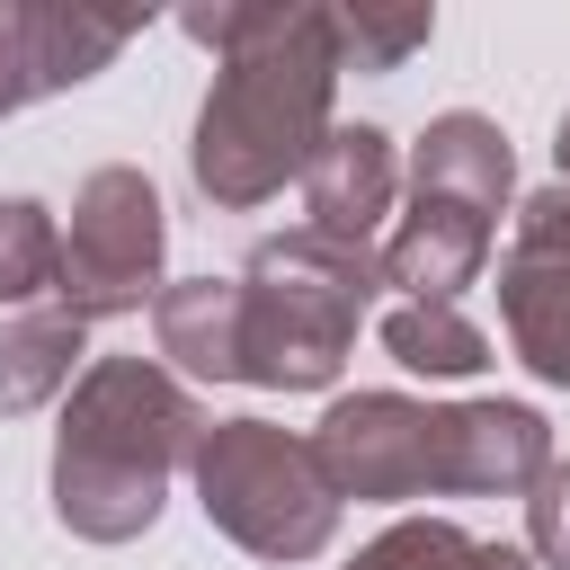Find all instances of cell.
Listing matches in <instances>:
<instances>
[{"instance_id":"obj_16","label":"cell","mask_w":570,"mask_h":570,"mask_svg":"<svg viewBox=\"0 0 570 570\" xmlns=\"http://www.w3.org/2000/svg\"><path fill=\"white\" fill-rule=\"evenodd\" d=\"M330 36H338V71H401L428 36H436V9H330Z\"/></svg>"},{"instance_id":"obj_9","label":"cell","mask_w":570,"mask_h":570,"mask_svg":"<svg viewBox=\"0 0 570 570\" xmlns=\"http://www.w3.org/2000/svg\"><path fill=\"white\" fill-rule=\"evenodd\" d=\"M490 240H499V214L454 196H410L383 232V285H401V303H454L490 267Z\"/></svg>"},{"instance_id":"obj_4","label":"cell","mask_w":570,"mask_h":570,"mask_svg":"<svg viewBox=\"0 0 570 570\" xmlns=\"http://www.w3.org/2000/svg\"><path fill=\"white\" fill-rule=\"evenodd\" d=\"M374 294H383V249H356L303 223L267 232L240 267V383L330 392Z\"/></svg>"},{"instance_id":"obj_11","label":"cell","mask_w":570,"mask_h":570,"mask_svg":"<svg viewBox=\"0 0 570 570\" xmlns=\"http://www.w3.org/2000/svg\"><path fill=\"white\" fill-rule=\"evenodd\" d=\"M499 321L534 383L570 392V258L561 249H508L499 258Z\"/></svg>"},{"instance_id":"obj_10","label":"cell","mask_w":570,"mask_h":570,"mask_svg":"<svg viewBox=\"0 0 570 570\" xmlns=\"http://www.w3.org/2000/svg\"><path fill=\"white\" fill-rule=\"evenodd\" d=\"M401 187H410V196H454V205L508 214V196H517V151H508V134H499L481 107H445V116H428V134L410 142Z\"/></svg>"},{"instance_id":"obj_1","label":"cell","mask_w":570,"mask_h":570,"mask_svg":"<svg viewBox=\"0 0 570 570\" xmlns=\"http://www.w3.org/2000/svg\"><path fill=\"white\" fill-rule=\"evenodd\" d=\"M178 36L214 53V89L187 134V178L205 205L249 214L285 196L330 142V98H338V36L330 9L312 0H214L178 9Z\"/></svg>"},{"instance_id":"obj_6","label":"cell","mask_w":570,"mask_h":570,"mask_svg":"<svg viewBox=\"0 0 570 570\" xmlns=\"http://www.w3.org/2000/svg\"><path fill=\"white\" fill-rule=\"evenodd\" d=\"M160 258H169V214L160 187L134 160H107L71 187V223H62V285L53 303L71 321H125L142 303H160Z\"/></svg>"},{"instance_id":"obj_19","label":"cell","mask_w":570,"mask_h":570,"mask_svg":"<svg viewBox=\"0 0 570 570\" xmlns=\"http://www.w3.org/2000/svg\"><path fill=\"white\" fill-rule=\"evenodd\" d=\"M508 249H561V258H570V178L534 187V196L508 214Z\"/></svg>"},{"instance_id":"obj_15","label":"cell","mask_w":570,"mask_h":570,"mask_svg":"<svg viewBox=\"0 0 570 570\" xmlns=\"http://www.w3.org/2000/svg\"><path fill=\"white\" fill-rule=\"evenodd\" d=\"M62 285V223L45 196H0V303H36Z\"/></svg>"},{"instance_id":"obj_14","label":"cell","mask_w":570,"mask_h":570,"mask_svg":"<svg viewBox=\"0 0 570 570\" xmlns=\"http://www.w3.org/2000/svg\"><path fill=\"white\" fill-rule=\"evenodd\" d=\"M383 356L428 374V383H463L490 365V330L463 303H392L383 312Z\"/></svg>"},{"instance_id":"obj_3","label":"cell","mask_w":570,"mask_h":570,"mask_svg":"<svg viewBox=\"0 0 570 570\" xmlns=\"http://www.w3.org/2000/svg\"><path fill=\"white\" fill-rule=\"evenodd\" d=\"M321 472L338 499H481L534 490L552 472V428L525 401H410V392H347L312 428Z\"/></svg>"},{"instance_id":"obj_7","label":"cell","mask_w":570,"mask_h":570,"mask_svg":"<svg viewBox=\"0 0 570 570\" xmlns=\"http://www.w3.org/2000/svg\"><path fill=\"white\" fill-rule=\"evenodd\" d=\"M142 36L134 9H62V0H0V116L98 80Z\"/></svg>"},{"instance_id":"obj_12","label":"cell","mask_w":570,"mask_h":570,"mask_svg":"<svg viewBox=\"0 0 570 570\" xmlns=\"http://www.w3.org/2000/svg\"><path fill=\"white\" fill-rule=\"evenodd\" d=\"M151 338L196 383H240V276H178L151 303Z\"/></svg>"},{"instance_id":"obj_18","label":"cell","mask_w":570,"mask_h":570,"mask_svg":"<svg viewBox=\"0 0 570 570\" xmlns=\"http://www.w3.org/2000/svg\"><path fill=\"white\" fill-rule=\"evenodd\" d=\"M525 552L543 570H570V463H552L534 490H525Z\"/></svg>"},{"instance_id":"obj_2","label":"cell","mask_w":570,"mask_h":570,"mask_svg":"<svg viewBox=\"0 0 570 570\" xmlns=\"http://www.w3.org/2000/svg\"><path fill=\"white\" fill-rule=\"evenodd\" d=\"M205 410L196 392L151 365V356H98L71 401H62V428H53V525L80 534V543H134L160 525L169 508V481L196 463L205 445Z\"/></svg>"},{"instance_id":"obj_8","label":"cell","mask_w":570,"mask_h":570,"mask_svg":"<svg viewBox=\"0 0 570 570\" xmlns=\"http://www.w3.org/2000/svg\"><path fill=\"white\" fill-rule=\"evenodd\" d=\"M401 142L383 125H330L321 160L303 169V232H330V240H356L374 249V232L392 223L401 205Z\"/></svg>"},{"instance_id":"obj_13","label":"cell","mask_w":570,"mask_h":570,"mask_svg":"<svg viewBox=\"0 0 570 570\" xmlns=\"http://www.w3.org/2000/svg\"><path fill=\"white\" fill-rule=\"evenodd\" d=\"M80 356H89V321H71L62 303L53 312H18L0 330V419H27L45 401H62L89 374Z\"/></svg>"},{"instance_id":"obj_5","label":"cell","mask_w":570,"mask_h":570,"mask_svg":"<svg viewBox=\"0 0 570 570\" xmlns=\"http://www.w3.org/2000/svg\"><path fill=\"white\" fill-rule=\"evenodd\" d=\"M187 472L205 525L258 561H321L338 534V481L321 472V445L276 419H214Z\"/></svg>"},{"instance_id":"obj_21","label":"cell","mask_w":570,"mask_h":570,"mask_svg":"<svg viewBox=\"0 0 570 570\" xmlns=\"http://www.w3.org/2000/svg\"><path fill=\"white\" fill-rule=\"evenodd\" d=\"M552 160H561V178H570V107H561V125H552Z\"/></svg>"},{"instance_id":"obj_17","label":"cell","mask_w":570,"mask_h":570,"mask_svg":"<svg viewBox=\"0 0 570 570\" xmlns=\"http://www.w3.org/2000/svg\"><path fill=\"white\" fill-rule=\"evenodd\" d=\"M472 561V534L454 517H392L347 570H463Z\"/></svg>"},{"instance_id":"obj_20","label":"cell","mask_w":570,"mask_h":570,"mask_svg":"<svg viewBox=\"0 0 570 570\" xmlns=\"http://www.w3.org/2000/svg\"><path fill=\"white\" fill-rule=\"evenodd\" d=\"M463 570H534V552H517V543H472Z\"/></svg>"}]
</instances>
